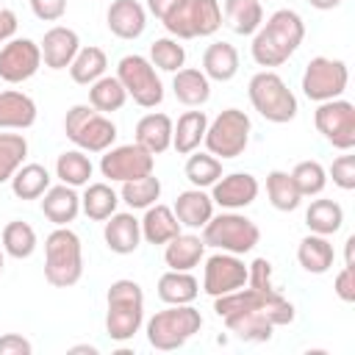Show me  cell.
<instances>
[{
  "label": "cell",
  "instance_id": "obj_1",
  "mask_svg": "<svg viewBox=\"0 0 355 355\" xmlns=\"http://www.w3.org/2000/svg\"><path fill=\"white\" fill-rule=\"evenodd\" d=\"M305 39V22L294 8H277L266 22H261V28L252 33V61L258 67H280L286 64L297 47Z\"/></svg>",
  "mask_w": 355,
  "mask_h": 355
},
{
  "label": "cell",
  "instance_id": "obj_2",
  "mask_svg": "<svg viewBox=\"0 0 355 355\" xmlns=\"http://www.w3.org/2000/svg\"><path fill=\"white\" fill-rule=\"evenodd\" d=\"M144 324V291L136 280L119 277L105 294V333L111 341H130Z\"/></svg>",
  "mask_w": 355,
  "mask_h": 355
},
{
  "label": "cell",
  "instance_id": "obj_3",
  "mask_svg": "<svg viewBox=\"0 0 355 355\" xmlns=\"http://www.w3.org/2000/svg\"><path fill=\"white\" fill-rule=\"evenodd\" d=\"M83 277V244L67 225L44 239V280L53 288H69Z\"/></svg>",
  "mask_w": 355,
  "mask_h": 355
},
{
  "label": "cell",
  "instance_id": "obj_4",
  "mask_svg": "<svg viewBox=\"0 0 355 355\" xmlns=\"http://www.w3.org/2000/svg\"><path fill=\"white\" fill-rule=\"evenodd\" d=\"M202 327V313L189 302V305H166L164 311H155L147 324V341L158 352H172L180 349L189 338H194Z\"/></svg>",
  "mask_w": 355,
  "mask_h": 355
},
{
  "label": "cell",
  "instance_id": "obj_5",
  "mask_svg": "<svg viewBox=\"0 0 355 355\" xmlns=\"http://www.w3.org/2000/svg\"><path fill=\"white\" fill-rule=\"evenodd\" d=\"M247 94H250V103L252 108L266 119V122H275V125H286L297 116L300 105H297V97L294 92L288 89V83L272 72V69H261L250 78L247 83Z\"/></svg>",
  "mask_w": 355,
  "mask_h": 355
},
{
  "label": "cell",
  "instance_id": "obj_6",
  "mask_svg": "<svg viewBox=\"0 0 355 355\" xmlns=\"http://www.w3.org/2000/svg\"><path fill=\"white\" fill-rule=\"evenodd\" d=\"M202 241L205 247H214L222 252L247 255L261 241V230L250 216L239 211H222L202 225Z\"/></svg>",
  "mask_w": 355,
  "mask_h": 355
},
{
  "label": "cell",
  "instance_id": "obj_7",
  "mask_svg": "<svg viewBox=\"0 0 355 355\" xmlns=\"http://www.w3.org/2000/svg\"><path fill=\"white\" fill-rule=\"evenodd\" d=\"M64 133L83 153H105L116 141V125L108 119V114H100L97 108L83 105V103L67 111Z\"/></svg>",
  "mask_w": 355,
  "mask_h": 355
},
{
  "label": "cell",
  "instance_id": "obj_8",
  "mask_svg": "<svg viewBox=\"0 0 355 355\" xmlns=\"http://www.w3.org/2000/svg\"><path fill=\"white\" fill-rule=\"evenodd\" d=\"M250 130H252V122L241 108H225L208 122L202 144L219 161L239 158L250 144Z\"/></svg>",
  "mask_w": 355,
  "mask_h": 355
},
{
  "label": "cell",
  "instance_id": "obj_9",
  "mask_svg": "<svg viewBox=\"0 0 355 355\" xmlns=\"http://www.w3.org/2000/svg\"><path fill=\"white\" fill-rule=\"evenodd\" d=\"M116 78L125 86L128 97H133L136 105L155 108L164 103V83L147 55H139V53L122 55L116 64Z\"/></svg>",
  "mask_w": 355,
  "mask_h": 355
},
{
  "label": "cell",
  "instance_id": "obj_10",
  "mask_svg": "<svg viewBox=\"0 0 355 355\" xmlns=\"http://www.w3.org/2000/svg\"><path fill=\"white\" fill-rule=\"evenodd\" d=\"M349 83V69L341 58H327V55H316L305 64L302 72V94L313 103H324V100H336L347 92Z\"/></svg>",
  "mask_w": 355,
  "mask_h": 355
},
{
  "label": "cell",
  "instance_id": "obj_11",
  "mask_svg": "<svg viewBox=\"0 0 355 355\" xmlns=\"http://www.w3.org/2000/svg\"><path fill=\"white\" fill-rule=\"evenodd\" d=\"M313 125L330 141L336 150H352L355 147V105L344 97L324 100L313 111Z\"/></svg>",
  "mask_w": 355,
  "mask_h": 355
},
{
  "label": "cell",
  "instance_id": "obj_12",
  "mask_svg": "<svg viewBox=\"0 0 355 355\" xmlns=\"http://www.w3.org/2000/svg\"><path fill=\"white\" fill-rule=\"evenodd\" d=\"M155 169V155L147 153L141 144L130 141V144H119V147H108L100 158V172L108 180L125 183V180H136L141 175H150Z\"/></svg>",
  "mask_w": 355,
  "mask_h": 355
},
{
  "label": "cell",
  "instance_id": "obj_13",
  "mask_svg": "<svg viewBox=\"0 0 355 355\" xmlns=\"http://www.w3.org/2000/svg\"><path fill=\"white\" fill-rule=\"evenodd\" d=\"M247 286V263L241 261V255L233 252H214L211 258H205L202 266V291L208 297H222L227 291H236Z\"/></svg>",
  "mask_w": 355,
  "mask_h": 355
},
{
  "label": "cell",
  "instance_id": "obj_14",
  "mask_svg": "<svg viewBox=\"0 0 355 355\" xmlns=\"http://www.w3.org/2000/svg\"><path fill=\"white\" fill-rule=\"evenodd\" d=\"M42 67V50L33 39H8L0 47V78L6 83H25Z\"/></svg>",
  "mask_w": 355,
  "mask_h": 355
},
{
  "label": "cell",
  "instance_id": "obj_15",
  "mask_svg": "<svg viewBox=\"0 0 355 355\" xmlns=\"http://www.w3.org/2000/svg\"><path fill=\"white\" fill-rule=\"evenodd\" d=\"M258 191H261V186H258L255 175H250V172H230V175H222L211 186V200H214V205H219L225 211H241V208L255 202Z\"/></svg>",
  "mask_w": 355,
  "mask_h": 355
},
{
  "label": "cell",
  "instance_id": "obj_16",
  "mask_svg": "<svg viewBox=\"0 0 355 355\" xmlns=\"http://www.w3.org/2000/svg\"><path fill=\"white\" fill-rule=\"evenodd\" d=\"M39 50H42V64L47 69H67L72 64V58L78 55V50H80V39H78V33L72 28L53 25L42 36Z\"/></svg>",
  "mask_w": 355,
  "mask_h": 355
},
{
  "label": "cell",
  "instance_id": "obj_17",
  "mask_svg": "<svg viewBox=\"0 0 355 355\" xmlns=\"http://www.w3.org/2000/svg\"><path fill=\"white\" fill-rule=\"evenodd\" d=\"M103 239H105V247L116 255H130L139 250L141 244V222L130 214V211H116L105 219V227H103Z\"/></svg>",
  "mask_w": 355,
  "mask_h": 355
},
{
  "label": "cell",
  "instance_id": "obj_18",
  "mask_svg": "<svg viewBox=\"0 0 355 355\" xmlns=\"http://www.w3.org/2000/svg\"><path fill=\"white\" fill-rule=\"evenodd\" d=\"M105 25L116 39H139L147 28V8L139 0H114L108 6Z\"/></svg>",
  "mask_w": 355,
  "mask_h": 355
},
{
  "label": "cell",
  "instance_id": "obj_19",
  "mask_svg": "<svg viewBox=\"0 0 355 355\" xmlns=\"http://www.w3.org/2000/svg\"><path fill=\"white\" fill-rule=\"evenodd\" d=\"M42 214L55 225V227H67L69 222L78 219L80 214V194L67 186V183H58V186H50L44 194H42Z\"/></svg>",
  "mask_w": 355,
  "mask_h": 355
},
{
  "label": "cell",
  "instance_id": "obj_20",
  "mask_svg": "<svg viewBox=\"0 0 355 355\" xmlns=\"http://www.w3.org/2000/svg\"><path fill=\"white\" fill-rule=\"evenodd\" d=\"M36 103L31 94L6 89L0 92V130H28L36 122Z\"/></svg>",
  "mask_w": 355,
  "mask_h": 355
},
{
  "label": "cell",
  "instance_id": "obj_21",
  "mask_svg": "<svg viewBox=\"0 0 355 355\" xmlns=\"http://www.w3.org/2000/svg\"><path fill=\"white\" fill-rule=\"evenodd\" d=\"M172 116L169 114H161V111H153V114H144L139 122H136V144H141L147 153L153 155H161L172 147Z\"/></svg>",
  "mask_w": 355,
  "mask_h": 355
},
{
  "label": "cell",
  "instance_id": "obj_22",
  "mask_svg": "<svg viewBox=\"0 0 355 355\" xmlns=\"http://www.w3.org/2000/svg\"><path fill=\"white\" fill-rule=\"evenodd\" d=\"M180 227H189V230H200L211 216H214V200L211 194H205L202 189H186L178 194L175 205H172Z\"/></svg>",
  "mask_w": 355,
  "mask_h": 355
},
{
  "label": "cell",
  "instance_id": "obj_23",
  "mask_svg": "<svg viewBox=\"0 0 355 355\" xmlns=\"http://www.w3.org/2000/svg\"><path fill=\"white\" fill-rule=\"evenodd\" d=\"M205 258V241L197 233H178L164 244V261L169 269L191 272Z\"/></svg>",
  "mask_w": 355,
  "mask_h": 355
},
{
  "label": "cell",
  "instance_id": "obj_24",
  "mask_svg": "<svg viewBox=\"0 0 355 355\" xmlns=\"http://www.w3.org/2000/svg\"><path fill=\"white\" fill-rule=\"evenodd\" d=\"M172 92H175V100L183 103L186 108H202L211 100V80L205 78L202 69L180 67L172 78Z\"/></svg>",
  "mask_w": 355,
  "mask_h": 355
},
{
  "label": "cell",
  "instance_id": "obj_25",
  "mask_svg": "<svg viewBox=\"0 0 355 355\" xmlns=\"http://www.w3.org/2000/svg\"><path fill=\"white\" fill-rule=\"evenodd\" d=\"M208 130V114L205 111H183L178 116V122L172 125V147L178 155H189L194 150H200L202 139Z\"/></svg>",
  "mask_w": 355,
  "mask_h": 355
},
{
  "label": "cell",
  "instance_id": "obj_26",
  "mask_svg": "<svg viewBox=\"0 0 355 355\" xmlns=\"http://www.w3.org/2000/svg\"><path fill=\"white\" fill-rule=\"evenodd\" d=\"M202 72L208 80L227 83L239 75V50L230 42H214L202 53Z\"/></svg>",
  "mask_w": 355,
  "mask_h": 355
},
{
  "label": "cell",
  "instance_id": "obj_27",
  "mask_svg": "<svg viewBox=\"0 0 355 355\" xmlns=\"http://www.w3.org/2000/svg\"><path fill=\"white\" fill-rule=\"evenodd\" d=\"M139 222H141V239L147 244H166L169 239H175L180 233V222H178L175 211L161 202L144 208V216Z\"/></svg>",
  "mask_w": 355,
  "mask_h": 355
},
{
  "label": "cell",
  "instance_id": "obj_28",
  "mask_svg": "<svg viewBox=\"0 0 355 355\" xmlns=\"http://www.w3.org/2000/svg\"><path fill=\"white\" fill-rule=\"evenodd\" d=\"M297 261L305 272L311 275H324L330 272L333 261H336V250L330 244L327 236H319V233H308L300 244H297Z\"/></svg>",
  "mask_w": 355,
  "mask_h": 355
},
{
  "label": "cell",
  "instance_id": "obj_29",
  "mask_svg": "<svg viewBox=\"0 0 355 355\" xmlns=\"http://www.w3.org/2000/svg\"><path fill=\"white\" fill-rule=\"evenodd\" d=\"M225 327L230 333H236L241 341H250V344H263L272 338V330L275 324L263 316L261 308H250V311H241V313H230L222 319Z\"/></svg>",
  "mask_w": 355,
  "mask_h": 355
},
{
  "label": "cell",
  "instance_id": "obj_30",
  "mask_svg": "<svg viewBox=\"0 0 355 355\" xmlns=\"http://www.w3.org/2000/svg\"><path fill=\"white\" fill-rule=\"evenodd\" d=\"M200 294V283L191 272L169 269L158 277V300L166 305H189Z\"/></svg>",
  "mask_w": 355,
  "mask_h": 355
},
{
  "label": "cell",
  "instance_id": "obj_31",
  "mask_svg": "<svg viewBox=\"0 0 355 355\" xmlns=\"http://www.w3.org/2000/svg\"><path fill=\"white\" fill-rule=\"evenodd\" d=\"M225 22L239 36H252L263 22L261 0H225Z\"/></svg>",
  "mask_w": 355,
  "mask_h": 355
},
{
  "label": "cell",
  "instance_id": "obj_32",
  "mask_svg": "<svg viewBox=\"0 0 355 355\" xmlns=\"http://www.w3.org/2000/svg\"><path fill=\"white\" fill-rule=\"evenodd\" d=\"M67 69H69V78H72L75 83L92 86L97 78L105 75V69H108V55H105L103 47L89 44V47H80V50H78V55L72 58V64H69Z\"/></svg>",
  "mask_w": 355,
  "mask_h": 355
},
{
  "label": "cell",
  "instance_id": "obj_33",
  "mask_svg": "<svg viewBox=\"0 0 355 355\" xmlns=\"http://www.w3.org/2000/svg\"><path fill=\"white\" fill-rule=\"evenodd\" d=\"M50 180L53 178H50L47 166H42V164H22L8 183H11L14 197H19V200H39L50 189Z\"/></svg>",
  "mask_w": 355,
  "mask_h": 355
},
{
  "label": "cell",
  "instance_id": "obj_34",
  "mask_svg": "<svg viewBox=\"0 0 355 355\" xmlns=\"http://www.w3.org/2000/svg\"><path fill=\"white\" fill-rule=\"evenodd\" d=\"M36 244H39L36 230H33L28 222H22V219H11V222L3 227L0 247H3L6 255L17 258V261H25V258H31V255L36 252Z\"/></svg>",
  "mask_w": 355,
  "mask_h": 355
},
{
  "label": "cell",
  "instance_id": "obj_35",
  "mask_svg": "<svg viewBox=\"0 0 355 355\" xmlns=\"http://www.w3.org/2000/svg\"><path fill=\"white\" fill-rule=\"evenodd\" d=\"M128 103V92L116 75H103L89 86V105L100 114H114Z\"/></svg>",
  "mask_w": 355,
  "mask_h": 355
},
{
  "label": "cell",
  "instance_id": "obj_36",
  "mask_svg": "<svg viewBox=\"0 0 355 355\" xmlns=\"http://www.w3.org/2000/svg\"><path fill=\"white\" fill-rule=\"evenodd\" d=\"M116 205H119V194L108 183H86V191L80 197V211L89 219L105 222L111 214H116Z\"/></svg>",
  "mask_w": 355,
  "mask_h": 355
},
{
  "label": "cell",
  "instance_id": "obj_37",
  "mask_svg": "<svg viewBox=\"0 0 355 355\" xmlns=\"http://www.w3.org/2000/svg\"><path fill=\"white\" fill-rule=\"evenodd\" d=\"M305 225L311 233L333 236L344 225V208L336 200H313L305 211Z\"/></svg>",
  "mask_w": 355,
  "mask_h": 355
},
{
  "label": "cell",
  "instance_id": "obj_38",
  "mask_svg": "<svg viewBox=\"0 0 355 355\" xmlns=\"http://www.w3.org/2000/svg\"><path fill=\"white\" fill-rule=\"evenodd\" d=\"M92 172H94V166H92L89 155L83 150H67V153H61L55 158V178L61 183L72 186V189L86 186L89 178H92Z\"/></svg>",
  "mask_w": 355,
  "mask_h": 355
},
{
  "label": "cell",
  "instance_id": "obj_39",
  "mask_svg": "<svg viewBox=\"0 0 355 355\" xmlns=\"http://www.w3.org/2000/svg\"><path fill=\"white\" fill-rule=\"evenodd\" d=\"M183 172H186V180H189L194 189H211V186L225 175V172H222V161H219L216 155L200 153V150L189 153Z\"/></svg>",
  "mask_w": 355,
  "mask_h": 355
},
{
  "label": "cell",
  "instance_id": "obj_40",
  "mask_svg": "<svg viewBox=\"0 0 355 355\" xmlns=\"http://www.w3.org/2000/svg\"><path fill=\"white\" fill-rule=\"evenodd\" d=\"M161 197V180L150 172V175H141L136 180H125L122 189H119V202H125L128 208H150L155 205Z\"/></svg>",
  "mask_w": 355,
  "mask_h": 355
},
{
  "label": "cell",
  "instance_id": "obj_41",
  "mask_svg": "<svg viewBox=\"0 0 355 355\" xmlns=\"http://www.w3.org/2000/svg\"><path fill=\"white\" fill-rule=\"evenodd\" d=\"M266 197L272 202V208L277 211H297L300 202H302V194L297 191L294 180H291V172H283V169H272L266 175Z\"/></svg>",
  "mask_w": 355,
  "mask_h": 355
},
{
  "label": "cell",
  "instance_id": "obj_42",
  "mask_svg": "<svg viewBox=\"0 0 355 355\" xmlns=\"http://www.w3.org/2000/svg\"><path fill=\"white\" fill-rule=\"evenodd\" d=\"M28 158V139L22 133L0 130V183H8Z\"/></svg>",
  "mask_w": 355,
  "mask_h": 355
},
{
  "label": "cell",
  "instance_id": "obj_43",
  "mask_svg": "<svg viewBox=\"0 0 355 355\" xmlns=\"http://www.w3.org/2000/svg\"><path fill=\"white\" fill-rule=\"evenodd\" d=\"M150 64L161 72H178L186 64V47L175 36H161L150 44Z\"/></svg>",
  "mask_w": 355,
  "mask_h": 355
},
{
  "label": "cell",
  "instance_id": "obj_44",
  "mask_svg": "<svg viewBox=\"0 0 355 355\" xmlns=\"http://www.w3.org/2000/svg\"><path fill=\"white\" fill-rule=\"evenodd\" d=\"M291 180L302 197H316L327 186V169L319 161H300L291 169Z\"/></svg>",
  "mask_w": 355,
  "mask_h": 355
},
{
  "label": "cell",
  "instance_id": "obj_45",
  "mask_svg": "<svg viewBox=\"0 0 355 355\" xmlns=\"http://www.w3.org/2000/svg\"><path fill=\"white\" fill-rule=\"evenodd\" d=\"M191 11V31L197 36H214L222 28V8L216 0H189Z\"/></svg>",
  "mask_w": 355,
  "mask_h": 355
},
{
  "label": "cell",
  "instance_id": "obj_46",
  "mask_svg": "<svg viewBox=\"0 0 355 355\" xmlns=\"http://www.w3.org/2000/svg\"><path fill=\"white\" fill-rule=\"evenodd\" d=\"M327 178H333V183L341 191H352L355 189V155L349 150H344V155L333 158V164L327 169Z\"/></svg>",
  "mask_w": 355,
  "mask_h": 355
},
{
  "label": "cell",
  "instance_id": "obj_47",
  "mask_svg": "<svg viewBox=\"0 0 355 355\" xmlns=\"http://www.w3.org/2000/svg\"><path fill=\"white\" fill-rule=\"evenodd\" d=\"M247 286L261 291V294H272L277 291L275 283H272V263L266 258H255L250 266H247Z\"/></svg>",
  "mask_w": 355,
  "mask_h": 355
},
{
  "label": "cell",
  "instance_id": "obj_48",
  "mask_svg": "<svg viewBox=\"0 0 355 355\" xmlns=\"http://www.w3.org/2000/svg\"><path fill=\"white\" fill-rule=\"evenodd\" d=\"M31 11L42 22H55L67 14V0H31Z\"/></svg>",
  "mask_w": 355,
  "mask_h": 355
},
{
  "label": "cell",
  "instance_id": "obj_49",
  "mask_svg": "<svg viewBox=\"0 0 355 355\" xmlns=\"http://www.w3.org/2000/svg\"><path fill=\"white\" fill-rule=\"evenodd\" d=\"M333 291L341 302H355V266H344L336 280H333Z\"/></svg>",
  "mask_w": 355,
  "mask_h": 355
},
{
  "label": "cell",
  "instance_id": "obj_50",
  "mask_svg": "<svg viewBox=\"0 0 355 355\" xmlns=\"http://www.w3.org/2000/svg\"><path fill=\"white\" fill-rule=\"evenodd\" d=\"M33 344L19 333H3L0 336V355H31Z\"/></svg>",
  "mask_w": 355,
  "mask_h": 355
},
{
  "label": "cell",
  "instance_id": "obj_51",
  "mask_svg": "<svg viewBox=\"0 0 355 355\" xmlns=\"http://www.w3.org/2000/svg\"><path fill=\"white\" fill-rule=\"evenodd\" d=\"M17 14L11 8H0V44H6L8 39H14L17 33Z\"/></svg>",
  "mask_w": 355,
  "mask_h": 355
},
{
  "label": "cell",
  "instance_id": "obj_52",
  "mask_svg": "<svg viewBox=\"0 0 355 355\" xmlns=\"http://www.w3.org/2000/svg\"><path fill=\"white\" fill-rule=\"evenodd\" d=\"M180 0H147V11L155 17V19H164Z\"/></svg>",
  "mask_w": 355,
  "mask_h": 355
},
{
  "label": "cell",
  "instance_id": "obj_53",
  "mask_svg": "<svg viewBox=\"0 0 355 355\" xmlns=\"http://www.w3.org/2000/svg\"><path fill=\"white\" fill-rule=\"evenodd\" d=\"M355 236H347L344 241V266H355Z\"/></svg>",
  "mask_w": 355,
  "mask_h": 355
},
{
  "label": "cell",
  "instance_id": "obj_54",
  "mask_svg": "<svg viewBox=\"0 0 355 355\" xmlns=\"http://www.w3.org/2000/svg\"><path fill=\"white\" fill-rule=\"evenodd\" d=\"M313 8H319V11H330V8H338L344 0H308Z\"/></svg>",
  "mask_w": 355,
  "mask_h": 355
},
{
  "label": "cell",
  "instance_id": "obj_55",
  "mask_svg": "<svg viewBox=\"0 0 355 355\" xmlns=\"http://www.w3.org/2000/svg\"><path fill=\"white\" fill-rule=\"evenodd\" d=\"M69 352H72V355H78V352H86V355H97L100 349H97L94 344H75V347H69Z\"/></svg>",
  "mask_w": 355,
  "mask_h": 355
},
{
  "label": "cell",
  "instance_id": "obj_56",
  "mask_svg": "<svg viewBox=\"0 0 355 355\" xmlns=\"http://www.w3.org/2000/svg\"><path fill=\"white\" fill-rule=\"evenodd\" d=\"M3 266H6V252H3V247H0V275H3Z\"/></svg>",
  "mask_w": 355,
  "mask_h": 355
}]
</instances>
